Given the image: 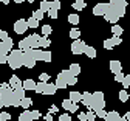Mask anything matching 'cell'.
<instances>
[{
  "mask_svg": "<svg viewBox=\"0 0 130 121\" xmlns=\"http://www.w3.org/2000/svg\"><path fill=\"white\" fill-rule=\"evenodd\" d=\"M125 8H127V0H110L108 8L104 14L105 20L110 23H118V20L125 14Z\"/></svg>",
  "mask_w": 130,
  "mask_h": 121,
  "instance_id": "1",
  "label": "cell"
},
{
  "mask_svg": "<svg viewBox=\"0 0 130 121\" xmlns=\"http://www.w3.org/2000/svg\"><path fill=\"white\" fill-rule=\"evenodd\" d=\"M0 98L3 99L5 107H19L20 106V99H17L14 96V90L6 82H3L0 85Z\"/></svg>",
  "mask_w": 130,
  "mask_h": 121,
  "instance_id": "2",
  "label": "cell"
},
{
  "mask_svg": "<svg viewBox=\"0 0 130 121\" xmlns=\"http://www.w3.org/2000/svg\"><path fill=\"white\" fill-rule=\"evenodd\" d=\"M23 51L22 50H11L9 53H8V65L12 68V70H17V68L23 67Z\"/></svg>",
  "mask_w": 130,
  "mask_h": 121,
  "instance_id": "3",
  "label": "cell"
},
{
  "mask_svg": "<svg viewBox=\"0 0 130 121\" xmlns=\"http://www.w3.org/2000/svg\"><path fill=\"white\" fill-rule=\"evenodd\" d=\"M90 110H98V109H105V99L102 92H94L91 93V101H90Z\"/></svg>",
  "mask_w": 130,
  "mask_h": 121,
  "instance_id": "4",
  "label": "cell"
},
{
  "mask_svg": "<svg viewBox=\"0 0 130 121\" xmlns=\"http://www.w3.org/2000/svg\"><path fill=\"white\" fill-rule=\"evenodd\" d=\"M23 65L25 67H28V68H34L36 67V58H34V53H32V48H29V50H25L23 51Z\"/></svg>",
  "mask_w": 130,
  "mask_h": 121,
  "instance_id": "5",
  "label": "cell"
},
{
  "mask_svg": "<svg viewBox=\"0 0 130 121\" xmlns=\"http://www.w3.org/2000/svg\"><path fill=\"white\" fill-rule=\"evenodd\" d=\"M32 53H34V58L36 61H43V62H51V51H48V50H37L34 48L32 50Z\"/></svg>",
  "mask_w": 130,
  "mask_h": 121,
  "instance_id": "6",
  "label": "cell"
},
{
  "mask_svg": "<svg viewBox=\"0 0 130 121\" xmlns=\"http://www.w3.org/2000/svg\"><path fill=\"white\" fill-rule=\"evenodd\" d=\"M57 78H60L62 81H65V82H67V85H74L77 82V76H73L68 70H62L57 75Z\"/></svg>",
  "mask_w": 130,
  "mask_h": 121,
  "instance_id": "7",
  "label": "cell"
},
{
  "mask_svg": "<svg viewBox=\"0 0 130 121\" xmlns=\"http://www.w3.org/2000/svg\"><path fill=\"white\" fill-rule=\"evenodd\" d=\"M87 44L84 41H80V39H74L73 44H71V53L73 55H82L84 53V50H85Z\"/></svg>",
  "mask_w": 130,
  "mask_h": 121,
  "instance_id": "8",
  "label": "cell"
},
{
  "mask_svg": "<svg viewBox=\"0 0 130 121\" xmlns=\"http://www.w3.org/2000/svg\"><path fill=\"white\" fill-rule=\"evenodd\" d=\"M26 30H28V25H26L25 19H19L17 22L14 23V31L17 34H23V33H26Z\"/></svg>",
  "mask_w": 130,
  "mask_h": 121,
  "instance_id": "9",
  "label": "cell"
},
{
  "mask_svg": "<svg viewBox=\"0 0 130 121\" xmlns=\"http://www.w3.org/2000/svg\"><path fill=\"white\" fill-rule=\"evenodd\" d=\"M107 8H108V3H96L93 8V14L94 16H104Z\"/></svg>",
  "mask_w": 130,
  "mask_h": 121,
  "instance_id": "10",
  "label": "cell"
},
{
  "mask_svg": "<svg viewBox=\"0 0 130 121\" xmlns=\"http://www.w3.org/2000/svg\"><path fill=\"white\" fill-rule=\"evenodd\" d=\"M9 87L12 89V90H17V89H22V81H20V78H17V76H11V79H9Z\"/></svg>",
  "mask_w": 130,
  "mask_h": 121,
  "instance_id": "11",
  "label": "cell"
},
{
  "mask_svg": "<svg viewBox=\"0 0 130 121\" xmlns=\"http://www.w3.org/2000/svg\"><path fill=\"white\" fill-rule=\"evenodd\" d=\"M110 72H111L113 75L122 72V64H121L119 61H110Z\"/></svg>",
  "mask_w": 130,
  "mask_h": 121,
  "instance_id": "12",
  "label": "cell"
},
{
  "mask_svg": "<svg viewBox=\"0 0 130 121\" xmlns=\"http://www.w3.org/2000/svg\"><path fill=\"white\" fill-rule=\"evenodd\" d=\"M28 42H29V47L34 50V48H39V34H31V36L26 37Z\"/></svg>",
  "mask_w": 130,
  "mask_h": 121,
  "instance_id": "13",
  "label": "cell"
},
{
  "mask_svg": "<svg viewBox=\"0 0 130 121\" xmlns=\"http://www.w3.org/2000/svg\"><path fill=\"white\" fill-rule=\"evenodd\" d=\"M22 89L26 92V90H34L36 89V82L32 81V79H25L22 81Z\"/></svg>",
  "mask_w": 130,
  "mask_h": 121,
  "instance_id": "14",
  "label": "cell"
},
{
  "mask_svg": "<svg viewBox=\"0 0 130 121\" xmlns=\"http://www.w3.org/2000/svg\"><path fill=\"white\" fill-rule=\"evenodd\" d=\"M57 92V89H56V85L54 84H50V82H46L45 84V87H43V95H54Z\"/></svg>",
  "mask_w": 130,
  "mask_h": 121,
  "instance_id": "15",
  "label": "cell"
},
{
  "mask_svg": "<svg viewBox=\"0 0 130 121\" xmlns=\"http://www.w3.org/2000/svg\"><path fill=\"white\" fill-rule=\"evenodd\" d=\"M119 118H121V115L118 113V112H107V115H105V121H119Z\"/></svg>",
  "mask_w": 130,
  "mask_h": 121,
  "instance_id": "16",
  "label": "cell"
},
{
  "mask_svg": "<svg viewBox=\"0 0 130 121\" xmlns=\"http://www.w3.org/2000/svg\"><path fill=\"white\" fill-rule=\"evenodd\" d=\"M50 39H48L46 36H39V48H48V47H50Z\"/></svg>",
  "mask_w": 130,
  "mask_h": 121,
  "instance_id": "17",
  "label": "cell"
},
{
  "mask_svg": "<svg viewBox=\"0 0 130 121\" xmlns=\"http://www.w3.org/2000/svg\"><path fill=\"white\" fill-rule=\"evenodd\" d=\"M111 33H113V36H122V33H124V30H122V26L121 25H118V23H113L111 25Z\"/></svg>",
  "mask_w": 130,
  "mask_h": 121,
  "instance_id": "18",
  "label": "cell"
},
{
  "mask_svg": "<svg viewBox=\"0 0 130 121\" xmlns=\"http://www.w3.org/2000/svg\"><path fill=\"white\" fill-rule=\"evenodd\" d=\"M85 6H87L85 0H74L73 2V9H76V11H82Z\"/></svg>",
  "mask_w": 130,
  "mask_h": 121,
  "instance_id": "19",
  "label": "cell"
},
{
  "mask_svg": "<svg viewBox=\"0 0 130 121\" xmlns=\"http://www.w3.org/2000/svg\"><path fill=\"white\" fill-rule=\"evenodd\" d=\"M68 72H70L73 76H79V73H80V65L76 64V62H73V64L70 65V68H68Z\"/></svg>",
  "mask_w": 130,
  "mask_h": 121,
  "instance_id": "20",
  "label": "cell"
},
{
  "mask_svg": "<svg viewBox=\"0 0 130 121\" xmlns=\"http://www.w3.org/2000/svg\"><path fill=\"white\" fill-rule=\"evenodd\" d=\"M90 101H91V93L90 92H84L82 93V98H80V102H82L85 107H88L90 106Z\"/></svg>",
  "mask_w": 130,
  "mask_h": 121,
  "instance_id": "21",
  "label": "cell"
},
{
  "mask_svg": "<svg viewBox=\"0 0 130 121\" xmlns=\"http://www.w3.org/2000/svg\"><path fill=\"white\" fill-rule=\"evenodd\" d=\"M19 121H32L31 110H29V109H25V112H22V113H20V116H19Z\"/></svg>",
  "mask_w": 130,
  "mask_h": 121,
  "instance_id": "22",
  "label": "cell"
},
{
  "mask_svg": "<svg viewBox=\"0 0 130 121\" xmlns=\"http://www.w3.org/2000/svg\"><path fill=\"white\" fill-rule=\"evenodd\" d=\"M70 99H71V102H74V104H77V102H80V98H82V93H79V92H70V96H68Z\"/></svg>",
  "mask_w": 130,
  "mask_h": 121,
  "instance_id": "23",
  "label": "cell"
},
{
  "mask_svg": "<svg viewBox=\"0 0 130 121\" xmlns=\"http://www.w3.org/2000/svg\"><path fill=\"white\" fill-rule=\"evenodd\" d=\"M84 55H87L90 59H93V58H96V48L94 47H85V50H84Z\"/></svg>",
  "mask_w": 130,
  "mask_h": 121,
  "instance_id": "24",
  "label": "cell"
},
{
  "mask_svg": "<svg viewBox=\"0 0 130 121\" xmlns=\"http://www.w3.org/2000/svg\"><path fill=\"white\" fill-rule=\"evenodd\" d=\"M31 104H32V99L31 98H23V99H20V106L23 107V109H29L31 107Z\"/></svg>",
  "mask_w": 130,
  "mask_h": 121,
  "instance_id": "25",
  "label": "cell"
},
{
  "mask_svg": "<svg viewBox=\"0 0 130 121\" xmlns=\"http://www.w3.org/2000/svg\"><path fill=\"white\" fill-rule=\"evenodd\" d=\"M68 22H70L71 25H79V16H77L76 12L70 14V16H68Z\"/></svg>",
  "mask_w": 130,
  "mask_h": 121,
  "instance_id": "26",
  "label": "cell"
},
{
  "mask_svg": "<svg viewBox=\"0 0 130 121\" xmlns=\"http://www.w3.org/2000/svg\"><path fill=\"white\" fill-rule=\"evenodd\" d=\"M70 37L74 41V39H79L80 37V30L79 28H71L70 30Z\"/></svg>",
  "mask_w": 130,
  "mask_h": 121,
  "instance_id": "27",
  "label": "cell"
},
{
  "mask_svg": "<svg viewBox=\"0 0 130 121\" xmlns=\"http://www.w3.org/2000/svg\"><path fill=\"white\" fill-rule=\"evenodd\" d=\"M29 48H31V47H29V42H28L26 37L19 42V50H23V51H25V50H29Z\"/></svg>",
  "mask_w": 130,
  "mask_h": 121,
  "instance_id": "28",
  "label": "cell"
},
{
  "mask_svg": "<svg viewBox=\"0 0 130 121\" xmlns=\"http://www.w3.org/2000/svg\"><path fill=\"white\" fill-rule=\"evenodd\" d=\"M26 25H28V28H37L39 26V20H36L34 17H29V19L26 20Z\"/></svg>",
  "mask_w": 130,
  "mask_h": 121,
  "instance_id": "29",
  "label": "cell"
},
{
  "mask_svg": "<svg viewBox=\"0 0 130 121\" xmlns=\"http://www.w3.org/2000/svg\"><path fill=\"white\" fill-rule=\"evenodd\" d=\"M9 51H11V48H9V47H8L5 42H2V41H0V55H8Z\"/></svg>",
  "mask_w": 130,
  "mask_h": 121,
  "instance_id": "30",
  "label": "cell"
},
{
  "mask_svg": "<svg viewBox=\"0 0 130 121\" xmlns=\"http://www.w3.org/2000/svg\"><path fill=\"white\" fill-rule=\"evenodd\" d=\"M54 85H56V89H67V82H65V81H62L60 78H56V82H54Z\"/></svg>",
  "mask_w": 130,
  "mask_h": 121,
  "instance_id": "31",
  "label": "cell"
},
{
  "mask_svg": "<svg viewBox=\"0 0 130 121\" xmlns=\"http://www.w3.org/2000/svg\"><path fill=\"white\" fill-rule=\"evenodd\" d=\"M39 9L43 11V12H46L48 9H50V2H48V0H40V8Z\"/></svg>",
  "mask_w": 130,
  "mask_h": 121,
  "instance_id": "32",
  "label": "cell"
},
{
  "mask_svg": "<svg viewBox=\"0 0 130 121\" xmlns=\"http://www.w3.org/2000/svg\"><path fill=\"white\" fill-rule=\"evenodd\" d=\"M50 9L59 11L60 9V0H51V2H50Z\"/></svg>",
  "mask_w": 130,
  "mask_h": 121,
  "instance_id": "33",
  "label": "cell"
},
{
  "mask_svg": "<svg viewBox=\"0 0 130 121\" xmlns=\"http://www.w3.org/2000/svg\"><path fill=\"white\" fill-rule=\"evenodd\" d=\"M32 17H34L36 20H42L43 19V11H40V9H36V11H32Z\"/></svg>",
  "mask_w": 130,
  "mask_h": 121,
  "instance_id": "34",
  "label": "cell"
},
{
  "mask_svg": "<svg viewBox=\"0 0 130 121\" xmlns=\"http://www.w3.org/2000/svg\"><path fill=\"white\" fill-rule=\"evenodd\" d=\"M119 99H121L122 102H127V101H128V93H127L125 89H122V90L119 92Z\"/></svg>",
  "mask_w": 130,
  "mask_h": 121,
  "instance_id": "35",
  "label": "cell"
},
{
  "mask_svg": "<svg viewBox=\"0 0 130 121\" xmlns=\"http://www.w3.org/2000/svg\"><path fill=\"white\" fill-rule=\"evenodd\" d=\"M14 96L17 98V99H23V98H25V90H23V89H17V90H14Z\"/></svg>",
  "mask_w": 130,
  "mask_h": 121,
  "instance_id": "36",
  "label": "cell"
},
{
  "mask_svg": "<svg viewBox=\"0 0 130 121\" xmlns=\"http://www.w3.org/2000/svg\"><path fill=\"white\" fill-rule=\"evenodd\" d=\"M110 42H111L113 47H116V45H119V44L122 42V39H121L119 36H113V37H110Z\"/></svg>",
  "mask_w": 130,
  "mask_h": 121,
  "instance_id": "37",
  "label": "cell"
},
{
  "mask_svg": "<svg viewBox=\"0 0 130 121\" xmlns=\"http://www.w3.org/2000/svg\"><path fill=\"white\" fill-rule=\"evenodd\" d=\"M93 112H94V115H96L98 118H105V115H107L105 109H98V110H93Z\"/></svg>",
  "mask_w": 130,
  "mask_h": 121,
  "instance_id": "38",
  "label": "cell"
},
{
  "mask_svg": "<svg viewBox=\"0 0 130 121\" xmlns=\"http://www.w3.org/2000/svg\"><path fill=\"white\" fill-rule=\"evenodd\" d=\"M122 87L124 89H127L128 87V85H130V75H124V78H122Z\"/></svg>",
  "mask_w": 130,
  "mask_h": 121,
  "instance_id": "39",
  "label": "cell"
},
{
  "mask_svg": "<svg viewBox=\"0 0 130 121\" xmlns=\"http://www.w3.org/2000/svg\"><path fill=\"white\" fill-rule=\"evenodd\" d=\"M51 26L50 25H42V34L43 36H48V34H51Z\"/></svg>",
  "mask_w": 130,
  "mask_h": 121,
  "instance_id": "40",
  "label": "cell"
},
{
  "mask_svg": "<svg viewBox=\"0 0 130 121\" xmlns=\"http://www.w3.org/2000/svg\"><path fill=\"white\" fill-rule=\"evenodd\" d=\"M71 104H73V102H71V99H70V98H68V99H63V101H62V107H63L65 110H70Z\"/></svg>",
  "mask_w": 130,
  "mask_h": 121,
  "instance_id": "41",
  "label": "cell"
},
{
  "mask_svg": "<svg viewBox=\"0 0 130 121\" xmlns=\"http://www.w3.org/2000/svg\"><path fill=\"white\" fill-rule=\"evenodd\" d=\"M11 119V115L8 112H0V121H9Z\"/></svg>",
  "mask_w": 130,
  "mask_h": 121,
  "instance_id": "42",
  "label": "cell"
},
{
  "mask_svg": "<svg viewBox=\"0 0 130 121\" xmlns=\"http://www.w3.org/2000/svg\"><path fill=\"white\" fill-rule=\"evenodd\" d=\"M85 116H87V121H94L96 119V115H94V112H85Z\"/></svg>",
  "mask_w": 130,
  "mask_h": 121,
  "instance_id": "43",
  "label": "cell"
},
{
  "mask_svg": "<svg viewBox=\"0 0 130 121\" xmlns=\"http://www.w3.org/2000/svg\"><path fill=\"white\" fill-rule=\"evenodd\" d=\"M59 121H71V115L70 113H62L59 116Z\"/></svg>",
  "mask_w": 130,
  "mask_h": 121,
  "instance_id": "44",
  "label": "cell"
},
{
  "mask_svg": "<svg viewBox=\"0 0 130 121\" xmlns=\"http://www.w3.org/2000/svg\"><path fill=\"white\" fill-rule=\"evenodd\" d=\"M31 116H32V121H36V119H39L42 115H40L39 110H31Z\"/></svg>",
  "mask_w": 130,
  "mask_h": 121,
  "instance_id": "45",
  "label": "cell"
},
{
  "mask_svg": "<svg viewBox=\"0 0 130 121\" xmlns=\"http://www.w3.org/2000/svg\"><path fill=\"white\" fill-rule=\"evenodd\" d=\"M39 79L42 82H48V79H50V75H46V73H40L39 75Z\"/></svg>",
  "mask_w": 130,
  "mask_h": 121,
  "instance_id": "46",
  "label": "cell"
},
{
  "mask_svg": "<svg viewBox=\"0 0 130 121\" xmlns=\"http://www.w3.org/2000/svg\"><path fill=\"white\" fill-rule=\"evenodd\" d=\"M46 12H48V16H50L51 19H57V11L56 9H48Z\"/></svg>",
  "mask_w": 130,
  "mask_h": 121,
  "instance_id": "47",
  "label": "cell"
},
{
  "mask_svg": "<svg viewBox=\"0 0 130 121\" xmlns=\"http://www.w3.org/2000/svg\"><path fill=\"white\" fill-rule=\"evenodd\" d=\"M2 42H5V44H6V45H8V47H9V48H11V50H12V45H14V44H12V39H11V37H9V36H8V37H6V39H3V41H2Z\"/></svg>",
  "mask_w": 130,
  "mask_h": 121,
  "instance_id": "48",
  "label": "cell"
},
{
  "mask_svg": "<svg viewBox=\"0 0 130 121\" xmlns=\"http://www.w3.org/2000/svg\"><path fill=\"white\" fill-rule=\"evenodd\" d=\"M104 48H105V50H111V48H113L110 39H105V41H104Z\"/></svg>",
  "mask_w": 130,
  "mask_h": 121,
  "instance_id": "49",
  "label": "cell"
},
{
  "mask_svg": "<svg viewBox=\"0 0 130 121\" xmlns=\"http://www.w3.org/2000/svg\"><path fill=\"white\" fill-rule=\"evenodd\" d=\"M122 78H124V73H122V72H119V73H116V75H115V81H116V82H121V81H122Z\"/></svg>",
  "mask_w": 130,
  "mask_h": 121,
  "instance_id": "50",
  "label": "cell"
},
{
  "mask_svg": "<svg viewBox=\"0 0 130 121\" xmlns=\"http://www.w3.org/2000/svg\"><path fill=\"white\" fill-rule=\"evenodd\" d=\"M56 112H59L57 106H51V107H50V110H48V113H51V115H53V113H56Z\"/></svg>",
  "mask_w": 130,
  "mask_h": 121,
  "instance_id": "51",
  "label": "cell"
},
{
  "mask_svg": "<svg viewBox=\"0 0 130 121\" xmlns=\"http://www.w3.org/2000/svg\"><path fill=\"white\" fill-rule=\"evenodd\" d=\"M79 110V106L77 104H74V102H73V104H71V107H70V110L68 112H77Z\"/></svg>",
  "mask_w": 130,
  "mask_h": 121,
  "instance_id": "52",
  "label": "cell"
},
{
  "mask_svg": "<svg viewBox=\"0 0 130 121\" xmlns=\"http://www.w3.org/2000/svg\"><path fill=\"white\" fill-rule=\"evenodd\" d=\"M77 116H79V119H80V121H87V116H85V112H79V115H77Z\"/></svg>",
  "mask_w": 130,
  "mask_h": 121,
  "instance_id": "53",
  "label": "cell"
},
{
  "mask_svg": "<svg viewBox=\"0 0 130 121\" xmlns=\"http://www.w3.org/2000/svg\"><path fill=\"white\" fill-rule=\"evenodd\" d=\"M8 59V55H0V64H5Z\"/></svg>",
  "mask_w": 130,
  "mask_h": 121,
  "instance_id": "54",
  "label": "cell"
},
{
  "mask_svg": "<svg viewBox=\"0 0 130 121\" xmlns=\"http://www.w3.org/2000/svg\"><path fill=\"white\" fill-rule=\"evenodd\" d=\"M8 37V33L6 31H0V41H3V39H6Z\"/></svg>",
  "mask_w": 130,
  "mask_h": 121,
  "instance_id": "55",
  "label": "cell"
},
{
  "mask_svg": "<svg viewBox=\"0 0 130 121\" xmlns=\"http://www.w3.org/2000/svg\"><path fill=\"white\" fill-rule=\"evenodd\" d=\"M43 118H45V121H53V115L51 113H46Z\"/></svg>",
  "mask_w": 130,
  "mask_h": 121,
  "instance_id": "56",
  "label": "cell"
},
{
  "mask_svg": "<svg viewBox=\"0 0 130 121\" xmlns=\"http://www.w3.org/2000/svg\"><path fill=\"white\" fill-rule=\"evenodd\" d=\"M124 118H125V119H128V121H130V112H127V113H125V115H124Z\"/></svg>",
  "mask_w": 130,
  "mask_h": 121,
  "instance_id": "57",
  "label": "cell"
},
{
  "mask_svg": "<svg viewBox=\"0 0 130 121\" xmlns=\"http://www.w3.org/2000/svg\"><path fill=\"white\" fill-rule=\"evenodd\" d=\"M2 107H5V102H3V99H2V98H0V109H2Z\"/></svg>",
  "mask_w": 130,
  "mask_h": 121,
  "instance_id": "58",
  "label": "cell"
},
{
  "mask_svg": "<svg viewBox=\"0 0 130 121\" xmlns=\"http://www.w3.org/2000/svg\"><path fill=\"white\" fill-rule=\"evenodd\" d=\"M0 2H2V3H5V5H8V3L11 2V0H0Z\"/></svg>",
  "mask_w": 130,
  "mask_h": 121,
  "instance_id": "59",
  "label": "cell"
},
{
  "mask_svg": "<svg viewBox=\"0 0 130 121\" xmlns=\"http://www.w3.org/2000/svg\"><path fill=\"white\" fill-rule=\"evenodd\" d=\"M15 3H22V2H26V0H14Z\"/></svg>",
  "mask_w": 130,
  "mask_h": 121,
  "instance_id": "60",
  "label": "cell"
},
{
  "mask_svg": "<svg viewBox=\"0 0 130 121\" xmlns=\"http://www.w3.org/2000/svg\"><path fill=\"white\" fill-rule=\"evenodd\" d=\"M119 121H128V119H125L124 116H121V118H119Z\"/></svg>",
  "mask_w": 130,
  "mask_h": 121,
  "instance_id": "61",
  "label": "cell"
},
{
  "mask_svg": "<svg viewBox=\"0 0 130 121\" xmlns=\"http://www.w3.org/2000/svg\"><path fill=\"white\" fill-rule=\"evenodd\" d=\"M26 2H29V3H34V2H36V0H26Z\"/></svg>",
  "mask_w": 130,
  "mask_h": 121,
  "instance_id": "62",
  "label": "cell"
}]
</instances>
